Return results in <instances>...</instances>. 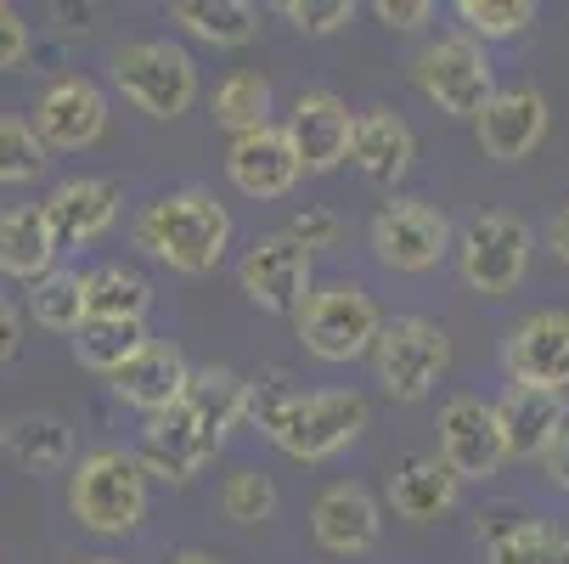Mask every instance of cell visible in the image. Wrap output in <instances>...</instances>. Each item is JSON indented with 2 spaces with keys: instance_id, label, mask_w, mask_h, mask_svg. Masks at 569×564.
I'll use <instances>...</instances> for the list:
<instances>
[{
  "instance_id": "cell-1",
  "label": "cell",
  "mask_w": 569,
  "mask_h": 564,
  "mask_svg": "<svg viewBox=\"0 0 569 564\" xmlns=\"http://www.w3.org/2000/svg\"><path fill=\"white\" fill-rule=\"evenodd\" d=\"M242 418H249V378L231 367H198L192 389L176 407L147 418L136 457L147 463V474L170 479V486H192Z\"/></svg>"
},
{
  "instance_id": "cell-2",
  "label": "cell",
  "mask_w": 569,
  "mask_h": 564,
  "mask_svg": "<svg viewBox=\"0 0 569 564\" xmlns=\"http://www.w3.org/2000/svg\"><path fill=\"white\" fill-rule=\"evenodd\" d=\"M249 418L293 457L328 463L367 429V395L356 389H299L288 367H260L249 378Z\"/></svg>"
},
{
  "instance_id": "cell-3",
  "label": "cell",
  "mask_w": 569,
  "mask_h": 564,
  "mask_svg": "<svg viewBox=\"0 0 569 564\" xmlns=\"http://www.w3.org/2000/svg\"><path fill=\"white\" fill-rule=\"evenodd\" d=\"M136 249H147L181 277H209L231 249V209L203 187L158 192L136 209Z\"/></svg>"
},
{
  "instance_id": "cell-4",
  "label": "cell",
  "mask_w": 569,
  "mask_h": 564,
  "mask_svg": "<svg viewBox=\"0 0 569 564\" xmlns=\"http://www.w3.org/2000/svg\"><path fill=\"white\" fill-rule=\"evenodd\" d=\"M68 508L91 536H130L147 520V463L124 446H97L68 479Z\"/></svg>"
},
{
  "instance_id": "cell-5",
  "label": "cell",
  "mask_w": 569,
  "mask_h": 564,
  "mask_svg": "<svg viewBox=\"0 0 569 564\" xmlns=\"http://www.w3.org/2000/svg\"><path fill=\"white\" fill-rule=\"evenodd\" d=\"M383 334V310L378 299L361 288V283H321L305 310H299V339L316 362H328V367H345V362H361L372 356Z\"/></svg>"
},
{
  "instance_id": "cell-6",
  "label": "cell",
  "mask_w": 569,
  "mask_h": 564,
  "mask_svg": "<svg viewBox=\"0 0 569 564\" xmlns=\"http://www.w3.org/2000/svg\"><path fill=\"white\" fill-rule=\"evenodd\" d=\"M113 86L147 119H181L198 102V68L176 40H124L113 51Z\"/></svg>"
},
{
  "instance_id": "cell-7",
  "label": "cell",
  "mask_w": 569,
  "mask_h": 564,
  "mask_svg": "<svg viewBox=\"0 0 569 564\" xmlns=\"http://www.w3.org/2000/svg\"><path fill=\"white\" fill-rule=\"evenodd\" d=\"M412 86L451 119H479L497 102V68L473 34H440L412 57Z\"/></svg>"
},
{
  "instance_id": "cell-8",
  "label": "cell",
  "mask_w": 569,
  "mask_h": 564,
  "mask_svg": "<svg viewBox=\"0 0 569 564\" xmlns=\"http://www.w3.org/2000/svg\"><path fill=\"white\" fill-rule=\"evenodd\" d=\"M451 367V339L440 321L429 316H389L383 321V334L372 345V373L383 384L389 400H423Z\"/></svg>"
},
{
  "instance_id": "cell-9",
  "label": "cell",
  "mask_w": 569,
  "mask_h": 564,
  "mask_svg": "<svg viewBox=\"0 0 569 564\" xmlns=\"http://www.w3.org/2000/svg\"><path fill=\"white\" fill-rule=\"evenodd\" d=\"M530 226L508 209H479L462 231H457V271L473 294H513L530 277Z\"/></svg>"
},
{
  "instance_id": "cell-10",
  "label": "cell",
  "mask_w": 569,
  "mask_h": 564,
  "mask_svg": "<svg viewBox=\"0 0 569 564\" xmlns=\"http://www.w3.org/2000/svg\"><path fill=\"white\" fill-rule=\"evenodd\" d=\"M372 255L389 266V271H435L446 255H457L451 244V220L423 204V198H389L378 215H372Z\"/></svg>"
},
{
  "instance_id": "cell-11",
  "label": "cell",
  "mask_w": 569,
  "mask_h": 564,
  "mask_svg": "<svg viewBox=\"0 0 569 564\" xmlns=\"http://www.w3.org/2000/svg\"><path fill=\"white\" fill-rule=\"evenodd\" d=\"M310 260L316 255L305 244H293L288 231H266V237H254V244L242 249L237 283H242V294H249L266 316H293L299 321L305 299L316 294L310 288Z\"/></svg>"
},
{
  "instance_id": "cell-12",
  "label": "cell",
  "mask_w": 569,
  "mask_h": 564,
  "mask_svg": "<svg viewBox=\"0 0 569 564\" xmlns=\"http://www.w3.org/2000/svg\"><path fill=\"white\" fill-rule=\"evenodd\" d=\"M440 457L457 468V479H491L508 463V435L497 418V400L451 395L440 407Z\"/></svg>"
},
{
  "instance_id": "cell-13",
  "label": "cell",
  "mask_w": 569,
  "mask_h": 564,
  "mask_svg": "<svg viewBox=\"0 0 569 564\" xmlns=\"http://www.w3.org/2000/svg\"><path fill=\"white\" fill-rule=\"evenodd\" d=\"M502 367L525 389H569V310H530L525 321H513Z\"/></svg>"
},
{
  "instance_id": "cell-14",
  "label": "cell",
  "mask_w": 569,
  "mask_h": 564,
  "mask_svg": "<svg viewBox=\"0 0 569 564\" xmlns=\"http://www.w3.org/2000/svg\"><path fill=\"white\" fill-rule=\"evenodd\" d=\"M356 119H361V113H350V102L333 97V91H305V97L293 102V113H288L282 130H288V141H293V152H299L305 176H328V170L350 165Z\"/></svg>"
},
{
  "instance_id": "cell-15",
  "label": "cell",
  "mask_w": 569,
  "mask_h": 564,
  "mask_svg": "<svg viewBox=\"0 0 569 564\" xmlns=\"http://www.w3.org/2000/svg\"><path fill=\"white\" fill-rule=\"evenodd\" d=\"M34 130L57 152H86L108 130V97L91 86V79H79V73L51 79L46 97L34 102Z\"/></svg>"
},
{
  "instance_id": "cell-16",
  "label": "cell",
  "mask_w": 569,
  "mask_h": 564,
  "mask_svg": "<svg viewBox=\"0 0 569 564\" xmlns=\"http://www.w3.org/2000/svg\"><path fill=\"white\" fill-rule=\"evenodd\" d=\"M119 204H124L119 181H108V176H68V181H57L46 192L40 209L51 220L57 249H86L119 220Z\"/></svg>"
},
{
  "instance_id": "cell-17",
  "label": "cell",
  "mask_w": 569,
  "mask_h": 564,
  "mask_svg": "<svg viewBox=\"0 0 569 564\" xmlns=\"http://www.w3.org/2000/svg\"><path fill=\"white\" fill-rule=\"evenodd\" d=\"M547 97L530 91V86H508L497 91V102L473 119V136H479V152L497 158V165H525V158L547 141Z\"/></svg>"
},
{
  "instance_id": "cell-18",
  "label": "cell",
  "mask_w": 569,
  "mask_h": 564,
  "mask_svg": "<svg viewBox=\"0 0 569 564\" xmlns=\"http://www.w3.org/2000/svg\"><path fill=\"white\" fill-rule=\"evenodd\" d=\"M310 536L328 547L333 558H361L378 547L383 536V508L367 486H356V479H339V486H328L316 497L310 508Z\"/></svg>"
},
{
  "instance_id": "cell-19",
  "label": "cell",
  "mask_w": 569,
  "mask_h": 564,
  "mask_svg": "<svg viewBox=\"0 0 569 564\" xmlns=\"http://www.w3.org/2000/svg\"><path fill=\"white\" fill-rule=\"evenodd\" d=\"M226 176H231V187H237L242 198H288V192L299 187L305 165H299L288 130H282V125H266V130H254V136H237V141H231Z\"/></svg>"
},
{
  "instance_id": "cell-20",
  "label": "cell",
  "mask_w": 569,
  "mask_h": 564,
  "mask_svg": "<svg viewBox=\"0 0 569 564\" xmlns=\"http://www.w3.org/2000/svg\"><path fill=\"white\" fill-rule=\"evenodd\" d=\"M462 497V479L440 452H412L395 474H389V503L406 525H435L457 508Z\"/></svg>"
},
{
  "instance_id": "cell-21",
  "label": "cell",
  "mask_w": 569,
  "mask_h": 564,
  "mask_svg": "<svg viewBox=\"0 0 569 564\" xmlns=\"http://www.w3.org/2000/svg\"><path fill=\"white\" fill-rule=\"evenodd\" d=\"M187 389H192V367H187V356H181L170 339H152V345L113 378V395L124 400V407L147 413V418L170 413Z\"/></svg>"
},
{
  "instance_id": "cell-22",
  "label": "cell",
  "mask_w": 569,
  "mask_h": 564,
  "mask_svg": "<svg viewBox=\"0 0 569 564\" xmlns=\"http://www.w3.org/2000/svg\"><path fill=\"white\" fill-rule=\"evenodd\" d=\"M57 237H51V220L40 204H12L0 209V277L12 283H46L57 271Z\"/></svg>"
},
{
  "instance_id": "cell-23",
  "label": "cell",
  "mask_w": 569,
  "mask_h": 564,
  "mask_svg": "<svg viewBox=\"0 0 569 564\" xmlns=\"http://www.w3.org/2000/svg\"><path fill=\"white\" fill-rule=\"evenodd\" d=\"M412 158H418V136H412V125H406L400 113L372 108V113L356 119L350 165H356L372 187H395L406 170H412Z\"/></svg>"
},
{
  "instance_id": "cell-24",
  "label": "cell",
  "mask_w": 569,
  "mask_h": 564,
  "mask_svg": "<svg viewBox=\"0 0 569 564\" xmlns=\"http://www.w3.org/2000/svg\"><path fill=\"white\" fill-rule=\"evenodd\" d=\"M497 418H502V435H508V457H519V463L547 457L552 441H558V429L569 424L563 395L525 389V384H508V395L497 400Z\"/></svg>"
},
{
  "instance_id": "cell-25",
  "label": "cell",
  "mask_w": 569,
  "mask_h": 564,
  "mask_svg": "<svg viewBox=\"0 0 569 564\" xmlns=\"http://www.w3.org/2000/svg\"><path fill=\"white\" fill-rule=\"evenodd\" d=\"M170 18H176L192 40L220 46V51L249 46V40L260 34V12L249 7V0H176Z\"/></svg>"
},
{
  "instance_id": "cell-26",
  "label": "cell",
  "mask_w": 569,
  "mask_h": 564,
  "mask_svg": "<svg viewBox=\"0 0 569 564\" xmlns=\"http://www.w3.org/2000/svg\"><path fill=\"white\" fill-rule=\"evenodd\" d=\"M147 345H152L147 321H86V328L73 334V362L86 373L119 378Z\"/></svg>"
},
{
  "instance_id": "cell-27",
  "label": "cell",
  "mask_w": 569,
  "mask_h": 564,
  "mask_svg": "<svg viewBox=\"0 0 569 564\" xmlns=\"http://www.w3.org/2000/svg\"><path fill=\"white\" fill-rule=\"evenodd\" d=\"M214 125L237 136H254L271 125V79L254 73V68H237L220 79V91H214Z\"/></svg>"
},
{
  "instance_id": "cell-28",
  "label": "cell",
  "mask_w": 569,
  "mask_h": 564,
  "mask_svg": "<svg viewBox=\"0 0 569 564\" xmlns=\"http://www.w3.org/2000/svg\"><path fill=\"white\" fill-rule=\"evenodd\" d=\"M86 299H91V321H147L152 283L130 266H97L86 271Z\"/></svg>"
},
{
  "instance_id": "cell-29",
  "label": "cell",
  "mask_w": 569,
  "mask_h": 564,
  "mask_svg": "<svg viewBox=\"0 0 569 564\" xmlns=\"http://www.w3.org/2000/svg\"><path fill=\"white\" fill-rule=\"evenodd\" d=\"M29 316L46 334H79L91 321V299H86V271H51L46 283L29 288Z\"/></svg>"
},
{
  "instance_id": "cell-30",
  "label": "cell",
  "mask_w": 569,
  "mask_h": 564,
  "mask_svg": "<svg viewBox=\"0 0 569 564\" xmlns=\"http://www.w3.org/2000/svg\"><path fill=\"white\" fill-rule=\"evenodd\" d=\"M7 446H12L18 468H29V474H57V468H68V457H73V435H68V424L51 418V413H23V418L7 429Z\"/></svg>"
},
{
  "instance_id": "cell-31",
  "label": "cell",
  "mask_w": 569,
  "mask_h": 564,
  "mask_svg": "<svg viewBox=\"0 0 569 564\" xmlns=\"http://www.w3.org/2000/svg\"><path fill=\"white\" fill-rule=\"evenodd\" d=\"M485 564H569V536L541 520H513L491 536Z\"/></svg>"
},
{
  "instance_id": "cell-32",
  "label": "cell",
  "mask_w": 569,
  "mask_h": 564,
  "mask_svg": "<svg viewBox=\"0 0 569 564\" xmlns=\"http://www.w3.org/2000/svg\"><path fill=\"white\" fill-rule=\"evenodd\" d=\"M277 479L266 468H231L226 486H220V514L231 525H266L277 514Z\"/></svg>"
},
{
  "instance_id": "cell-33",
  "label": "cell",
  "mask_w": 569,
  "mask_h": 564,
  "mask_svg": "<svg viewBox=\"0 0 569 564\" xmlns=\"http://www.w3.org/2000/svg\"><path fill=\"white\" fill-rule=\"evenodd\" d=\"M457 18L473 40H519L536 29V0H457Z\"/></svg>"
},
{
  "instance_id": "cell-34",
  "label": "cell",
  "mask_w": 569,
  "mask_h": 564,
  "mask_svg": "<svg viewBox=\"0 0 569 564\" xmlns=\"http://www.w3.org/2000/svg\"><path fill=\"white\" fill-rule=\"evenodd\" d=\"M46 170V141L29 119H0V187H23Z\"/></svg>"
},
{
  "instance_id": "cell-35",
  "label": "cell",
  "mask_w": 569,
  "mask_h": 564,
  "mask_svg": "<svg viewBox=\"0 0 569 564\" xmlns=\"http://www.w3.org/2000/svg\"><path fill=\"white\" fill-rule=\"evenodd\" d=\"M299 34H339L356 18V0H282L277 7Z\"/></svg>"
},
{
  "instance_id": "cell-36",
  "label": "cell",
  "mask_w": 569,
  "mask_h": 564,
  "mask_svg": "<svg viewBox=\"0 0 569 564\" xmlns=\"http://www.w3.org/2000/svg\"><path fill=\"white\" fill-rule=\"evenodd\" d=\"M288 237H293V244H305L310 255L316 249H333L339 244V215L333 209H305V215L288 220Z\"/></svg>"
},
{
  "instance_id": "cell-37",
  "label": "cell",
  "mask_w": 569,
  "mask_h": 564,
  "mask_svg": "<svg viewBox=\"0 0 569 564\" xmlns=\"http://www.w3.org/2000/svg\"><path fill=\"white\" fill-rule=\"evenodd\" d=\"M29 46H34V34H29L23 12L0 7V73H7V68H23V62H29Z\"/></svg>"
},
{
  "instance_id": "cell-38",
  "label": "cell",
  "mask_w": 569,
  "mask_h": 564,
  "mask_svg": "<svg viewBox=\"0 0 569 564\" xmlns=\"http://www.w3.org/2000/svg\"><path fill=\"white\" fill-rule=\"evenodd\" d=\"M372 18H378L389 34H412V29H423V23L435 18V7H429V0H378Z\"/></svg>"
},
{
  "instance_id": "cell-39",
  "label": "cell",
  "mask_w": 569,
  "mask_h": 564,
  "mask_svg": "<svg viewBox=\"0 0 569 564\" xmlns=\"http://www.w3.org/2000/svg\"><path fill=\"white\" fill-rule=\"evenodd\" d=\"M18 350H23V316H18L12 299H0V367H7Z\"/></svg>"
},
{
  "instance_id": "cell-40",
  "label": "cell",
  "mask_w": 569,
  "mask_h": 564,
  "mask_svg": "<svg viewBox=\"0 0 569 564\" xmlns=\"http://www.w3.org/2000/svg\"><path fill=\"white\" fill-rule=\"evenodd\" d=\"M541 468H547V479L558 492H569V424L558 429V441H552V452L541 457Z\"/></svg>"
},
{
  "instance_id": "cell-41",
  "label": "cell",
  "mask_w": 569,
  "mask_h": 564,
  "mask_svg": "<svg viewBox=\"0 0 569 564\" xmlns=\"http://www.w3.org/2000/svg\"><path fill=\"white\" fill-rule=\"evenodd\" d=\"M547 249L569 266V204H558V209H552V220H547Z\"/></svg>"
},
{
  "instance_id": "cell-42",
  "label": "cell",
  "mask_w": 569,
  "mask_h": 564,
  "mask_svg": "<svg viewBox=\"0 0 569 564\" xmlns=\"http://www.w3.org/2000/svg\"><path fill=\"white\" fill-rule=\"evenodd\" d=\"M170 564H220V558H214V553H203V547H181Z\"/></svg>"
},
{
  "instance_id": "cell-43",
  "label": "cell",
  "mask_w": 569,
  "mask_h": 564,
  "mask_svg": "<svg viewBox=\"0 0 569 564\" xmlns=\"http://www.w3.org/2000/svg\"><path fill=\"white\" fill-rule=\"evenodd\" d=\"M79 564H124V558H108V553H97V558H79Z\"/></svg>"
},
{
  "instance_id": "cell-44",
  "label": "cell",
  "mask_w": 569,
  "mask_h": 564,
  "mask_svg": "<svg viewBox=\"0 0 569 564\" xmlns=\"http://www.w3.org/2000/svg\"><path fill=\"white\" fill-rule=\"evenodd\" d=\"M0 446H7V424H0Z\"/></svg>"
}]
</instances>
